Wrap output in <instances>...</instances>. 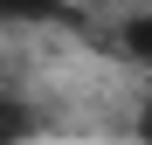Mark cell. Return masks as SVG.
<instances>
[{
    "mask_svg": "<svg viewBox=\"0 0 152 145\" xmlns=\"http://www.w3.org/2000/svg\"><path fill=\"white\" fill-rule=\"evenodd\" d=\"M48 21H76L69 0H0V28H48Z\"/></svg>",
    "mask_w": 152,
    "mask_h": 145,
    "instance_id": "6da1fadb",
    "label": "cell"
},
{
    "mask_svg": "<svg viewBox=\"0 0 152 145\" xmlns=\"http://www.w3.org/2000/svg\"><path fill=\"white\" fill-rule=\"evenodd\" d=\"M35 131H42V117L21 104V97H0V145H28Z\"/></svg>",
    "mask_w": 152,
    "mask_h": 145,
    "instance_id": "7a4b0ae2",
    "label": "cell"
},
{
    "mask_svg": "<svg viewBox=\"0 0 152 145\" xmlns=\"http://www.w3.org/2000/svg\"><path fill=\"white\" fill-rule=\"evenodd\" d=\"M118 48H124L132 62H152V14H138V21H124V28H118Z\"/></svg>",
    "mask_w": 152,
    "mask_h": 145,
    "instance_id": "3957f363",
    "label": "cell"
},
{
    "mask_svg": "<svg viewBox=\"0 0 152 145\" xmlns=\"http://www.w3.org/2000/svg\"><path fill=\"white\" fill-rule=\"evenodd\" d=\"M138 138L152 145V97H145V104H138Z\"/></svg>",
    "mask_w": 152,
    "mask_h": 145,
    "instance_id": "277c9868",
    "label": "cell"
}]
</instances>
